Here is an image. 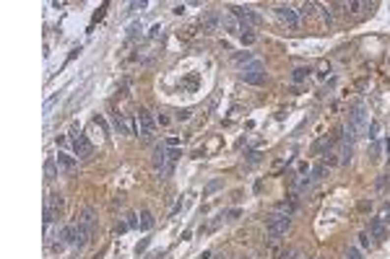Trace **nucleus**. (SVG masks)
Listing matches in <instances>:
<instances>
[{"instance_id": "nucleus-26", "label": "nucleus", "mask_w": 390, "mask_h": 259, "mask_svg": "<svg viewBox=\"0 0 390 259\" xmlns=\"http://www.w3.org/2000/svg\"><path fill=\"white\" fill-rule=\"evenodd\" d=\"M190 117H193V112H190V109H180V112H177V117H175V119H177V122H187Z\"/></svg>"}, {"instance_id": "nucleus-16", "label": "nucleus", "mask_w": 390, "mask_h": 259, "mask_svg": "<svg viewBox=\"0 0 390 259\" xmlns=\"http://www.w3.org/2000/svg\"><path fill=\"white\" fill-rule=\"evenodd\" d=\"M234 62H237V65H242V70H244L247 65H252V62H255V57H252L250 52H237V54H234Z\"/></svg>"}, {"instance_id": "nucleus-9", "label": "nucleus", "mask_w": 390, "mask_h": 259, "mask_svg": "<svg viewBox=\"0 0 390 259\" xmlns=\"http://www.w3.org/2000/svg\"><path fill=\"white\" fill-rule=\"evenodd\" d=\"M221 26H224V31L226 34H242V24H240V18H234L232 13H226V16H221Z\"/></svg>"}, {"instance_id": "nucleus-19", "label": "nucleus", "mask_w": 390, "mask_h": 259, "mask_svg": "<svg viewBox=\"0 0 390 259\" xmlns=\"http://www.w3.org/2000/svg\"><path fill=\"white\" fill-rule=\"evenodd\" d=\"M351 155H354V148H351V143H343L341 145V163L346 166V163H351Z\"/></svg>"}, {"instance_id": "nucleus-18", "label": "nucleus", "mask_w": 390, "mask_h": 259, "mask_svg": "<svg viewBox=\"0 0 390 259\" xmlns=\"http://www.w3.org/2000/svg\"><path fill=\"white\" fill-rule=\"evenodd\" d=\"M310 73H312V68H297V70L292 73V80H294V83H304L307 78H310Z\"/></svg>"}, {"instance_id": "nucleus-10", "label": "nucleus", "mask_w": 390, "mask_h": 259, "mask_svg": "<svg viewBox=\"0 0 390 259\" xmlns=\"http://www.w3.org/2000/svg\"><path fill=\"white\" fill-rule=\"evenodd\" d=\"M60 241L65 244V246H76V241H78V226H65L60 231Z\"/></svg>"}, {"instance_id": "nucleus-31", "label": "nucleus", "mask_w": 390, "mask_h": 259, "mask_svg": "<svg viewBox=\"0 0 390 259\" xmlns=\"http://www.w3.org/2000/svg\"><path fill=\"white\" fill-rule=\"evenodd\" d=\"M156 125H169V117L159 112V117H156Z\"/></svg>"}, {"instance_id": "nucleus-33", "label": "nucleus", "mask_w": 390, "mask_h": 259, "mask_svg": "<svg viewBox=\"0 0 390 259\" xmlns=\"http://www.w3.org/2000/svg\"><path fill=\"white\" fill-rule=\"evenodd\" d=\"M167 145H169V148H177V145H180V140H177V137H169Z\"/></svg>"}, {"instance_id": "nucleus-24", "label": "nucleus", "mask_w": 390, "mask_h": 259, "mask_svg": "<svg viewBox=\"0 0 390 259\" xmlns=\"http://www.w3.org/2000/svg\"><path fill=\"white\" fill-rule=\"evenodd\" d=\"M343 259H361V254H359L357 246H349L346 252H343Z\"/></svg>"}, {"instance_id": "nucleus-2", "label": "nucleus", "mask_w": 390, "mask_h": 259, "mask_svg": "<svg viewBox=\"0 0 390 259\" xmlns=\"http://www.w3.org/2000/svg\"><path fill=\"white\" fill-rule=\"evenodd\" d=\"M70 137H73V151H76L78 158H84V161L91 158V155H94V145L89 143V137L81 132L78 127H70Z\"/></svg>"}, {"instance_id": "nucleus-5", "label": "nucleus", "mask_w": 390, "mask_h": 259, "mask_svg": "<svg viewBox=\"0 0 390 259\" xmlns=\"http://www.w3.org/2000/svg\"><path fill=\"white\" fill-rule=\"evenodd\" d=\"M232 11V16L234 18H240L242 24H247V26H252V24H260V16L252 11V8H247V5H232L229 8Z\"/></svg>"}, {"instance_id": "nucleus-7", "label": "nucleus", "mask_w": 390, "mask_h": 259, "mask_svg": "<svg viewBox=\"0 0 390 259\" xmlns=\"http://www.w3.org/2000/svg\"><path fill=\"white\" fill-rule=\"evenodd\" d=\"M55 161H58V166H60V171H65V174H73V171L78 169L76 155H70V153H65V151H58Z\"/></svg>"}, {"instance_id": "nucleus-27", "label": "nucleus", "mask_w": 390, "mask_h": 259, "mask_svg": "<svg viewBox=\"0 0 390 259\" xmlns=\"http://www.w3.org/2000/svg\"><path fill=\"white\" fill-rule=\"evenodd\" d=\"M388 184H390V174H385V177H380V179H377V184H375V187H377V189H385Z\"/></svg>"}, {"instance_id": "nucleus-6", "label": "nucleus", "mask_w": 390, "mask_h": 259, "mask_svg": "<svg viewBox=\"0 0 390 259\" xmlns=\"http://www.w3.org/2000/svg\"><path fill=\"white\" fill-rule=\"evenodd\" d=\"M276 16L289 26V29H297V26H299V13L294 11L292 5H276Z\"/></svg>"}, {"instance_id": "nucleus-22", "label": "nucleus", "mask_w": 390, "mask_h": 259, "mask_svg": "<svg viewBox=\"0 0 390 259\" xmlns=\"http://www.w3.org/2000/svg\"><path fill=\"white\" fill-rule=\"evenodd\" d=\"M315 8H317L315 3H304V5H302V8H299V11H297V13H299V16H302V18H307V16H312V13H315Z\"/></svg>"}, {"instance_id": "nucleus-15", "label": "nucleus", "mask_w": 390, "mask_h": 259, "mask_svg": "<svg viewBox=\"0 0 390 259\" xmlns=\"http://www.w3.org/2000/svg\"><path fill=\"white\" fill-rule=\"evenodd\" d=\"M294 210H297L294 202H292V200H289V202L284 200V202H278V205H276V210H273V212H278V215H286V218H292V215H294Z\"/></svg>"}, {"instance_id": "nucleus-14", "label": "nucleus", "mask_w": 390, "mask_h": 259, "mask_svg": "<svg viewBox=\"0 0 390 259\" xmlns=\"http://www.w3.org/2000/svg\"><path fill=\"white\" fill-rule=\"evenodd\" d=\"M112 122H115V130L120 135H130V127H128V122H125V117L120 112H112Z\"/></svg>"}, {"instance_id": "nucleus-20", "label": "nucleus", "mask_w": 390, "mask_h": 259, "mask_svg": "<svg viewBox=\"0 0 390 259\" xmlns=\"http://www.w3.org/2000/svg\"><path fill=\"white\" fill-rule=\"evenodd\" d=\"M328 169H330V166L325 163V161H320V163H317L315 169H312V179H315V181H317V179H323L325 174H328Z\"/></svg>"}, {"instance_id": "nucleus-21", "label": "nucleus", "mask_w": 390, "mask_h": 259, "mask_svg": "<svg viewBox=\"0 0 390 259\" xmlns=\"http://www.w3.org/2000/svg\"><path fill=\"white\" fill-rule=\"evenodd\" d=\"M151 226H153V215H151L149 210H143V212H141V228H143V231H149Z\"/></svg>"}, {"instance_id": "nucleus-36", "label": "nucleus", "mask_w": 390, "mask_h": 259, "mask_svg": "<svg viewBox=\"0 0 390 259\" xmlns=\"http://www.w3.org/2000/svg\"><path fill=\"white\" fill-rule=\"evenodd\" d=\"M240 259H250V257H240Z\"/></svg>"}, {"instance_id": "nucleus-29", "label": "nucleus", "mask_w": 390, "mask_h": 259, "mask_svg": "<svg viewBox=\"0 0 390 259\" xmlns=\"http://www.w3.org/2000/svg\"><path fill=\"white\" fill-rule=\"evenodd\" d=\"M377 132H380V125L372 122V125H369V137H377Z\"/></svg>"}, {"instance_id": "nucleus-25", "label": "nucleus", "mask_w": 390, "mask_h": 259, "mask_svg": "<svg viewBox=\"0 0 390 259\" xmlns=\"http://www.w3.org/2000/svg\"><path fill=\"white\" fill-rule=\"evenodd\" d=\"M359 244L364 246V249H369V246H372V236H369V231H364V233H359Z\"/></svg>"}, {"instance_id": "nucleus-23", "label": "nucleus", "mask_w": 390, "mask_h": 259, "mask_svg": "<svg viewBox=\"0 0 390 259\" xmlns=\"http://www.w3.org/2000/svg\"><path fill=\"white\" fill-rule=\"evenodd\" d=\"M312 181H315L312 177H304L302 181H299V184H297V194H299V192H307V189H310V187H312Z\"/></svg>"}, {"instance_id": "nucleus-13", "label": "nucleus", "mask_w": 390, "mask_h": 259, "mask_svg": "<svg viewBox=\"0 0 390 259\" xmlns=\"http://www.w3.org/2000/svg\"><path fill=\"white\" fill-rule=\"evenodd\" d=\"M240 42L244 44V47H252V44L258 42V34L252 31V26H247V24H242V34H240Z\"/></svg>"}, {"instance_id": "nucleus-37", "label": "nucleus", "mask_w": 390, "mask_h": 259, "mask_svg": "<svg viewBox=\"0 0 390 259\" xmlns=\"http://www.w3.org/2000/svg\"><path fill=\"white\" fill-rule=\"evenodd\" d=\"M304 259H310V257H304Z\"/></svg>"}, {"instance_id": "nucleus-35", "label": "nucleus", "mask_w": 390, "mask_h": 259, "mask_svg": "<svg viewBox=\"0 0 390 259\" xmlns=\"http://www.w3.org/2000/svg\"><path fill=\"white\" fill-rule=\"evenodd\" d=\"M213 259H226V257H224V254H216V257H213Z\"/></svg>"}, {"instance_id": "nucleus-11", "label": "nucleus", "mask_w": 390, "mask_h": 259, "mask_svg": "<svg viewBox=\"0 0 390 259\" xmlns=\"http://www.w3.org/2000/svg\"><path fill=\"white\" fill-rule=\"evenodd\" d=\"M330 148H333V137H330V135H323L320 140H315L312 153H315V155H328Z\"/></svg>"}, {"instance_id": "nucleus-3", "label": "nucleus", "mask_w": 390, "mask_h": 259, "mask_svg": "<svg viewBox=\"0 0 390 259\" xmlns=\"http://www.w3.org/2000/svg\"><path fill=\"white\" fill-rule=\"evenodd\" d=\"M242 80L247 83V86H263V83H266V65L260 60L247 65V68L242 70Z\"/></svg>"}, {"instance_id": "nucleus-12", "label": "nucleus", "mask_w": 390, "mask_h": 259, "mask_svg": "<svg viewBox=\"0 0 390 259\" xmlns=\"http://www.w3.org/2000/svg\"><path fill=\"white\" fill-rule=\"evenodd\" d=\"M369 236L372 238H385V220L383 218H372L369 220Z\"/></svg>"}, {"instance_id": "nucleus-30", "label": "nucleus", "mask_w": 390, "mask_h": 259, "mask_svg": "<svg viewBox=\"0 0 390 259\" xmlns=\"http://www.w3.org/2000/svg\"><path fill=\"white\" fill-rule=\"evenodd\" d=\"M219 187H221V181L216 179V181H211V184H208V187H206V192H216V189H219Z\"/></svg>"}, {"instance_id": "nucleus-28", "label": "nucleus", "mask_w": 390, "mask_h": 259, "mask_svg": "<svg viewBox=\"0 0 390 259\" xmlns=\"http://www.w3.org/2000/svg\"><path fill=\"white\" fill-rule=\"evenodd\" d=\"M346 8H349L351 13H357V11H361V8H367V5L364 3H346Z\"/></svg>"}, {"instance_id": "nucleus-1", "label": "nucleus", "mask_w": 390, "mask_h": 259, "mask_svg": "<svg viewBox=\"0 0 390 259\" xmlns=\"http://www.w3.org/2000/svg\"><path fill=\"white\" fill-rule=\"evenodd\" d=\"M289 228H292V218L278 215V212L268 215V223H266L268 238H281V236H286V233H289Z\"/></svg>"}, {"instance_id": "nucleus-32", "label": "nucleus", "mask_w": 390, "mask_h": 259, "mask_svg": "<svg viewBox=\"0 0 390 259\" xmlns=\"http://www.w3.org/2000/svg\"><path fill=\"white\" fill-rule=\"evenodd\" d=\"M323 18H325V21H328V24H333V13L328 11V8H325V11H323Z\"/></svg>"}, {"instance_id": "nucleus-17", "label": "nucleus", "mask_w": 390, "mask_h": 259, "mask_svg": "<svg viewBox=\"0 0 390 259\" xmlns=\"http://www.w3.org/2000/svg\"><path fill=\"white\" fill-rule=\"evenodd\" d=\"M58 169H60L58 161H55V158H47V163H44V177H47V179H55V177H58Z\"/></svg>"}, {"instance_id": "nucleus-8", "label": "nucleus", "mask_w": 390, "mask_h": 259, "mask_svg": "<svg viewBox=\"0 0 390 259\" xmlns=\"http://www.w3.org/2000/svg\"><path fill=\"white\" fill-rule=\"evenodd\" d=\"M203 29L206 31H216L221 26V13L219 11H206V16H203Z\"/></svg>"}, {"instance_id": "nucleus-34", "label": "nucleus", "mask_w": 390, "mask_h": 259, "mask_svg": "<svg viewBox=\"0 0 390 259\" xmlns=\"http://www.w3.org/2000/svg\"><path fill=\"white\" fill-rule=\"evenodd\" d=\"M369 207H372V202H367V200L359 202V210H369Z\"/></svg>"}, {"instance_id": "nucleus-4", "label": "nucleus", "mask_w": 390, "mask_h": 259, "mask_svg": "<svg viewBox=\"0 0 390 259\" xmlns=\"http://www.w3.org/2000/svg\"><path fill=\"white\" fill-rule=\"evenodd\" d=\"M135 119H138V132H141V137L146 143H151L153 140V117L146 112V109H138L135 112Z\"/></svg>"}]
</instances>
